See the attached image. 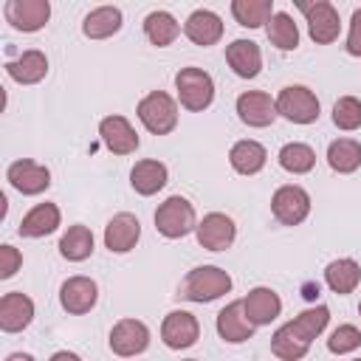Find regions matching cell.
<instances>
[{
	"label": "cell",
	"mask_w": 361,
	"mask_h": 361,
	"mask_svg": "<svg viewBox=\"0 0 361 361\" xmlns=\"http://www.w3.org/2000/svg\"><path fill=\"white\" fill-rule=\"evenodd\" d=\"M34 319V302L23 290L3 293L0 299V330L3 333H20Z\"/></svg>",
	"instance_id": "obj_18"
},
{
	"label": "cell",
	"mask_w": 361,
	"mask_h": 361,
	"mask_svg": "<svg viewBox=\"0 0 361 361\" xmlns=\"http://www.w3.org/2000/svg\"><path fill=\"white\" fill-rule=\"evenodd\" d=\"M6 180L20 192V195H42L51 186V169L45 164H37L31 158H20L8 164Z\"/></svg>",
	"instance_id": "obj_10"
},
{
	"label": "cell",
	"mask_w": 361,
	"mask_h": 361,
	"mask_svg": "<svg viewBox=\"0 0 361 361\" xmlns=\"http://www.w3.org/2000/svg\"><path fill=\"white\" fill-rule=\"evenodd\" d=\"M265 34L271 45H276L279 51H293L299 45V28L288 11H274V17L265 25Z\"/></svg>",
	"instance_id": "obj_34"
},
{
	"label": "cell",
	"mask_w": 361,
	"mask_h": 361,
	"mask_svg": "<svg viewBox=\"0 0 361 361\" xmlns=\"http://www.w3.org/2000/svg\"><path fill=\"white\" fill-rule=\"evenodd\" d=\"M231 14L243 28H259L274 17V0H234Z\"/></svg>",
	"instance_id": "obj_33"
},
{
	"label": "cell",
	"mask_w": 361,
	"mask_h": 361,
	"mask_svg": "<svg viewBox=\"0 0 361 361\" xmlns=\"http://www.w3.org/2000/svg\"><path fill=\"white\" fill-rule=\"evenodd\" d=\"M135 116L152 135H169L178 127V102L164 90H149L138 102Z\"/></svg>",
	"instance_id": "obj_2"
},
{
	"label": "cell",
	"mask_w": 361,
	"mask_h": 361,
	"mask_svg": "<svg viewBox=\"0 0 361 361\" xmlns=\"http://www.w3.org/2000/svg\"><path fill=\"white\" fill-rule=\"evenodd\" d=\"M166 178H169L166 164H161V161H155V158L135 161V166L130 169V186H133L138 195H144V197L161 192V189L166 186Z\"/></svg>",
	"instance_id": "obj_24"
},
{
	"label": "cell",
	"mask_w": 361,
	"mask_h": 361,
	"mask_svg": "<svg viewBox=\"0 0 361 361\" xmlns=\"http://www.w3.org/2000/svg\"><path fill=\"white\" fill-rule=\"evenodd\" d=\"M228 290H231V276H228V271H223V268H217V265H197V268H192V271L183 276V282H180V288H178V296L203 305V302L220 299V296L228 293Z\"/></svg>",
	"instance_id": "obj_1"
},
{
	"label": "cell",
	"mask_w": 361,
	"mask_h": 361,
	"mask_svg": "<svg viewBox=\"0 0 361 361\" xmlns=\"http://www.w3.org/2000/svg\"><path fill=\"white\" fill-rule=\"evenodd\" d=\"M99 135H102L104 147L116 155H130L138 149V133L133 130V124L124 116H104L99 121Z\"/></svg>",
	"instance_id": "obj_16"
},
{
	"label": "cell",
	"mask_w": 361,
	"mask_h": 361,
	"mask_svg": "<svg viewBox=\"0 0 361 361\" xmlns=\"http://www.w3.org/2000/svg\"><path fill=\"white\" fill-rule=\"evenodd\" d=\"M237 116L248 127H268L276 118V99L265 90H245L237 96Z\"/></svg>",
	"instance_id": "obj_14"
},
{
	"label": "cell",
	"mask_w": 361,
	"mask_h": 361,
	"mask_svg": "<svg viewBox=\"0 0 361 361\" xmlns=\"http://www.w3.org/2000/svg\"><path fill=\"white\" fill-rule=\"evenodd\" d=\"M271 212L282 226H299L310 214V195L299 183H285L271 197Z\"/></svg>",
	"instance_id": "obj_7"
},
{
	"label": "cell",
	"mask_w": 361,
	"mask_h": 361,
	"mask_svg": "<svg viewBox=\"0 0 361 361\" xmlns=\"http://www.w3.org/2000/svg\"><path fill=\"white\" fill-rule=\"evenodd\" d=\"M217 333L223 341L228 344H243L254 336V324L248 322L245 316V307H243V299L237 302H228L220 313H217Z\"/></svg>",
	"instance_id": "obj_19"
},
{
	"label": "cell",
	"mask_w": 361,
	"mask_h": 361,
	"mask_svg": "<svg viewBox=\"0 0 361 361\" xmlns=\"http://www.w3.org/2000/svg\"><path fill=\"white\" fill-rule=\"evenodd\" d=\"M59 254L68 259V262H82L93 254V231L82 223L71 226L62 237H59Z\"/></svg>",
	"instance_id": "obj_30"
},
{
	"label": "cell",
	"mask_w": 361,
	"mask_h": 361,
	"mask_svg": "<svg viewBox=\"0 0 361 361\" xmlns=\"http://www.w3.org/2000/svg\"><path fill=\"white\" fill-rule=\"evenodd\" d=\"M144 34H147V39H149L152 45L166 48V45H172V42L178 39L180 25H178V20H175L169 11L158 8V11H149V14L144 17Z\"/></svg>",
	"instance_id": "obj_29"
},
{
	"label": "cell",
	"mask_w": 361,
	"mask_h": 361,
	"mask_svg": "<svg viewBox=\"0 0 361 361\" xmlns=\"http://www.w3.org/2000/svg\"><path fill=\"white\" fill-rule=\"evenodd\" d=\"M195 234H197L200 248H206V251H226V248L234 243V237H237V226H234V220H231L228 214H223V212H209V214L197 223Z\"/></svg>",
	"instance_id": "obj_11"
},
{
	"label": "cell",
	"mask_w": 361,
	"mask_h": 361,
	"mask_svg": "<svg viewBox=\"0 0 361 361\" xmlns=\"http://www.w3.org/2000/svg\"><path fill=\"white\" fill-rule=\"evenodd\" d=\"M296 6L307 20V34L316 45H330V42L338 39L341 20H338V11H336L333 3H327V0H313V3L299 0Z\"/></svg>",
	"instance_id": "obj_6"
},
{
	"label": "cell",
	"mask_w": 361,
	"mask_h": 361,
	"mask_svg": "<svg viewBox=\"0 0 361 361\" xmlns=\"http://www.w3.org/2000/svg\"><path fill=\"white\" fill-rule=\"evenodd\" d=\"M265 161H268V152H265V147H262L259 141H254V138H243V141H237V144L228 149V164H231V169L240 172V175H257V172L265 166Z\"/></svg>",
	"instance_id": "obj_26"
},
{
	"label": "cell",
	"mask_w": 361,
	"mask_h": 361,
	"mask_svg": "<svg viewBox=\"0 0 361 361\" xmlns=\"http://www.w3.org/2000/svg\"><path fill=\"white\" fill-rule=\"evenodd\" d=\"M324 282H327V288H330L333 293L347 296V293H353V290L358 288V282H361V265H358L355 259H350V257H338V259H333V262L324 268Z\"/></svg>",
	"instance_id": "obj_27"
},
{
	"label": "cell",
	"mask_w": 361,
	"mask_h": 361,
	"mask_svg": "<svg viewBox=\"0 0 361 361\" xmlns=\"http://www.w3.org/2000/svg\"><path fill=\"white\" fill-rule=\"evenodd\" d=\"M243 307H245V316L254 327H262V324H271L279 313H282V299L276 290L259 285V288H251L243 299Z\"/></svg>",
	"instance_id": "obj_17"
},
{
	"label": "cell",
	"mask_w": 361,
	"mask_h": 361,
	"mask_svg": "<svg viewBox=\"0 0 361 361\" xmlns=\"http://www.w3.org/2000/svg\"><path fill=\"white\" fill-rule=\"evenodd\" d=\"M96 299H99V285L90 276H68L59 288V305L73 316L90 313Z\"/></svg>",
	"instance_id": "obj_13"
},
{
	"label": "cell",
	"mask_w": 361,
	"mask_h": 361,
	"mask_svg": "<svg viewBox=\"0 0 361 361\" xmlns=\"http://www.w3.org/2000/svg\"><path fill=\"white\" fill-rule=\"evenodd\" d=\"M3 17L11 28L17 31H39L48 17H51V3L48 0H8L3 6Z\"/></svg>",
	"instance_id": "obj_9"
},
{
	"label": "cell",
	"mask_w": 361,
	"mask_h": 361,
	"mask_svg": "<svg viewBox=\"0 0 361 361\" xmlns=\"http://www.w3.org/2000/svg\"><path fill=\"white\" fill-rule=\"evenodd\" d=\"M200 324L189 310H172L161 322V338L169 350H186L197 341Z\"/></svg>",
	"instance_id": "obj_12"
},
{
	"label": "cell",
	"mask_w": 361,
	"mask_h": 361,
	"mask_svg": "<svg viewBox=\"0 0 361 361\" xmlns=\"http://www.w3.org/2000/svg\"><path fill=\"white\" fill-rule=\"evenodd\" d=\"M183 34H186L195 45L209 48V45L220 42V37H223V20H220L212 8H195V11L186 17V23H183Z\"/></svg>",
	"instance_id": "obj_20"
},
{
	"label": "cell",
	"mask_w": 361,
	"mask_h": 361,
	"mask_svg": "<svg viewBox=\"0 0 361 361\" xmlns=\"http://www.w3.org/2000/svg\"><path fill=\"white\" fill-rule=\"evenodd\" d=\"M226 62L240 79H254L262 71V51L254 39H234L226 45Z\"/></svg>",
	"instance_id": "obj_21"
},
{
	"label": "cell",
	"mask_w": 361,
	"mask_h": 361,
	"mask_svg": "<svg viewBox=\"0 0 361 361\" xmlns=\"http://www.w3.org/2000/svg\"><path fill=\"white\" fill-rule=\"evenodd\" d=\"M279 166L285 169V172H290V175H305V172H310L313 166H316V152H313V147L310 144H305V141H288L282 149H279Z\"/></svg>",
	"instance_id": "obj_32"
},
{
	"label": "cell",
	"mask_w": 361,
	"mask_h": 361,
	"mask_svg": "<svg viewBox=\"0 0 361 361\" xmlns=\"http://www.w3.org/2000/svg\"><path fill=\"white\" fill-rule=\"evenodd\" d=\"M327 164L338 175H350L361 166V141L355 138H336L327 147Z\"/></svg>",
	"instance_id": "obj_28"
},
{
	"label": "cell",
	"mask_w": 361,
	"mask_h": 361,
	"mask_svg": "<svg viewBox=\"0 0 361 361\" xmlns=\"http://www.w3.org/2000/svg\"><path fill=\"white\" fill-rule=\"evenodd\" d=\"M333 124L344 133H353L361 127V102L355 96H341L333 104Z\"/></svg>",
	"instance_id": "obj_36"
},
{
	"label": "cell",
	"mask_w": 361,
	"mask_h": 361,
	"mask_svg": "<svg viewBox=\"0 0 361 361\" xmlns=\"http://www.w3.org/2000/svg\"><path fill=\"white\" fill-rule=\"evenodd\" d=\"M124 17H121V8L118 6H99L93 11L85 14L82 20V34L87 39H107L113 34H118Z\"/></svg>",
	"instance_id": "obj_25"
},
{
	"label": "cell",
	"mask_w": 361,
	"mask_h": 361,
	"mask_svg": "<svg viewBox=\"0 0 361 361\" xmlns=\"http://www.w3.org/2000/svg\"><path fill=\"white\" fill-rule=\"evenodd\" d=\"M155 228H158V234H164L166 240L186 237L189 231L197 228L195 206H192L186 197H180V195L166 197V200L155 209Z\"/></svg>",
	"instance_id": "obj_4"
},
{
	"label": "cell",
	"mask_w": 361,
	"mask_h": 361,
	"mask_svg": "<svg viewBox=\"0 0 361 361\" xmlns=\"http://www.w3.org/2000/svg\"><path fill=\"white\" fill-rule=\"evenodd\" d=\"M358 313H361V305H358Z\"/></svg>",
	"instance_id": "obj_43"
},
{
	"label": "cell",
	"mask_w": 361,
	"mask_h": 361,
	"mask_svg": "<svg viewBox=\"0 0 361 361\" xmlns=\"http://www.w3.org/2000/svg\"><path fill=\"white\" fill-rule=\"evenodd\" d=\"M319 99L305 85H288L276 96V116L293 121V124H313L319 118Z\"/></svg>",
	"instance_id": "obj_5"
},
{
	"label": "cell",
	"mask_w": 361,
	"mask_h": 361,
	"mask_svg": "<svg viewBox=\"0 0 361 361\" xmlns=\"http://www.w3.org/2000/svg\"><path fill=\"white\" fill-rule=\"evenodd\" d=\"M51 361H82V358L76 353H71V350H59V353L51 355Z\"/></svg>",
	"instance_id": "obj_40"
},
{
	"label": "cell",
	"mask_w": 361,
	"mask_h": 361,
	"mask_svg": "<svg viewBox=\"0 0 361 361\" xmlns=\"http://www.w3.org/2000/svg\"><path fill=\"white\" fill-rule=\"evenodd\" d=\"M138 237H141V223H138V217L130 214V212L113 214L110 223L104 226V245H107V251H113V254H127V251H133L135 243H138Z\"/></svg>",
	"instance_id": "obj_15"
},
{
	"label": "cell",
	"mask_w": 361,
	"mask_h": 361,
	"mask_svg": "<svg viewBox=\"0 0 361 361\" xmlns=\"http://www.w3.org/2000/svg\"><path fill=\"white\" fill-rule=\"evenodd\" d=\"M62 223V214H59V206L56 203H37L17 226V234L20 237H48L59 228Z\"/></svg>",
	"instance_id": "obj_23"
},
{
	"label": "cell",
	"mask_w": 361,
	"mask_h": 361,
	"mask_svg": "<svg viewBox=\"0 0 361 361\" xmlns=\"http://www.w3.org/2000/svg\"><path fill=\"white\" fill-rule=\"evenodd\" d=\"M110 350L121 358L141 355L149 347V327L141 319H118L110 330Z\"/></svg>",
	"instance_id": "obj_8"
},
{
	"label": "cell",
	"mask_w": 361,
	"mask_h": 361,
	"mask_svg": "<svg viewBox=\"0 0 361 361\" xmlns=\"http://www.w3.org/2000/svg\"><path fill=\"white\" fill-rule=\"evenodd\" d=\"M6 361H34V355H28V353H11Z\"/></svg>",
	"instance_id": "obj_41"
},
{
	"label": "cell",
	"mask_w": 361,
	"mask_h": 361,
	"mask_svg": "<svg viewBox=\"0 0 361 361\" xmlns=\"http://www.w3.org/2000/svg\"><path fill=\"white\" fill-rule=\"evenodd\" d=\"M358 347H361V330L355 324H338L327 338V350L333 355H347Z\"/></svg>",
	"instance_id": "obj_37"
},
{
	"label": "cell",
	"mask_w": 361,
	"mask_h": 361,
	"mask_svg": "<svg viewBox=\"0 0 361 361\" xmlns=\"http://www.w3.org/2000/svg\"><path fill=\"white\" fill-rule=\"evenodd\" d=\"M183 361H197V358H183Z\"/></svg>",
	"instance_id": "obj_42"
},
{
	"label": "cell",
	"mask_w": 361,
	"mask_h": 361,
	"mask_svg": "<svg viewBox=\"0 0 361 361\" xmlns=\"http://www.w3.org/2000/svg\"><path fill=\"white\" fill-rule=\"evenodd\" d=\"M6 73L17 82V85H37L45 79L48 73V56L37 48L31 51H23L17 59H8L6 62Z\"/></svg>",
	"instance_id": "obj_22"
},
{
	"label": "cell",
	"mask_w": 361,
	"mask_h": 361,
	"mask_svg": "<svg viewBox=\"0 0 361 361\" xmlns=\"http://www.w3.org/2000/svg\"><path fill=\"white\" fill-rule=\"evenodd\" d=\"M23 265V254L14 245H0V279H11Z\"/></svg>",
	"instance_id": "obj_38"
},
{
	"label": "cell",
	"mask_w": 361,
	"mask_h": 361,
	"mask_svg": "<svg viewBox=\"0 0 361 361\" xmlns=\"http://www.w3.org/2000/svg\"><path fill=\"white\" fill-rule=\"evenodd\" d=\"M353 361H361V358H353Z\"/></svg>",
	"instance_id": "obj_44"
},
{
	"label": "cell",
	"mask_w": 361,
	"mask_h": 361,
	"mask_svg": "<svg viewBox=\"0 0 361 361\" xmlns=\"http://www.w3.org/2000/svg\"><path fill=\"white\" fill-rule=\"evenodd\" d=\"M307 350H310V341H305L288 322L271 336V353L279 361H299L307 355Z\"/></svg>",
	"instance_id": "obj_31"
},
{
	"label": "cell",
	"mask_w": 361,
	"mask_h": 361,
	"mask_svg": "<svg viewBox=\"0 0 361 361\" xmlns=\"http://www.w3.org/2000/svg\"><path fill=\"white\" fill-rule=\"evenodd\" d=\"M175 90H178V102L180 107L200 113L214 102V79L203 71V68H180L175 73Z\"/></svg>",
	"instance_id": "obj_3"
},
{
	"label": "cell",
	"mask_w": 361,
	"mask_h": 361,
	"mask_svg": "<svg viewBox=\"0 0 361 361\" xmlns=\"http://www.w3.org/2000/svg\"><path fill=\"white\" fill-rule=\"evenodd\" d=\"M347 54L350 56H361V6L353 11V20H350V34H347Z\"/></svg>",
	"instance_id": "obj_39"
},
{
	"label": "cell",
	"mask_w": 361,
	"mask_h": 361,
	"mask_svg": "<svg viewBox=\"0 0 361 361\" xmlns=\"http://www.w3.org/2000/svg\"><path fill=\"white\" fill-rule=\"evenodd\" d=\"M327 322H330V307H327V305H316V307L302 310V313H299L293 322H288V324H290V327H293L305 341H310V344H313V338L324 333Z\"/></svg>",
	"instance_id": "obj_35"
}]
</instances>
